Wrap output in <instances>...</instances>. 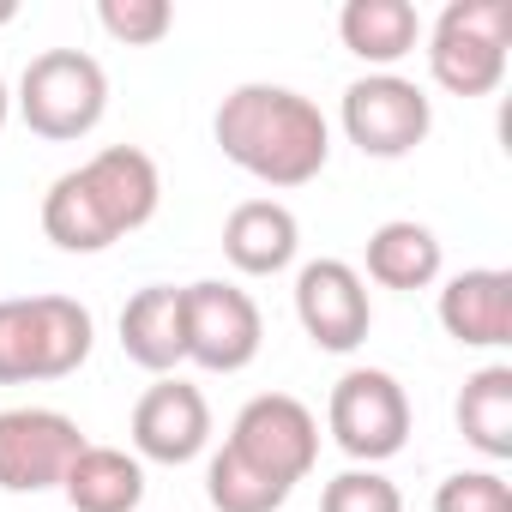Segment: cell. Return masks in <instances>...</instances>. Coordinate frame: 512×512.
<instances>
[{
    "instance_id": "obj_2",
    "label": "cell",
    "mask_w": 512,
    "mask_h": 512,
    "mask_svg": "<svg viewBox=\"0 0 512 512\" xmlns=\"http://www.w3.org/2000/svg\"><path fill=\"white\" fill-rule=\"evenodd\" d=\"M163 205V175L139 145H109L79 169L55 175L43 193V235L61 253H103L121 235L145 229Z\"/></svg>"
},
{
    "instance_id": "obj_16",
    "label": "cell",
    "mask_w": 512,
    "mask_h": 512,
    "mask_svg": "<svg viewBox=\"0 0 512 512\" xmlns=\"http://www.w3.org/2000/svg\"><path fill=\"white\" fill-rule=\"evenodd\" d=\"M338 37H344V49L356 61H368L374 73H392L404 55H416L422 13L410 7V0H344Z\"/></svg>"
},
{
    "instance_id": "obj_22",
    "label": "cell",
    "mask_w": 512,
    "mask_h": 512,
    "mask_svg": "<svg viewBox=\"0 0 512 512\" xmlns=\"http://www.w3.org/2000/svg\"><path fill=\"white\" fill-rule=\"evenodd\" d=\"M434 512H512V482L500 470H458L434 488Z\"/></svg>"
},
{
    "instance_id": "obj_11",
    "label": "cell",
    "mask_w": 512,
    "mask_h": 512,
    "mask_svg": "<svg viewBox=\"0 0 512 512\" xmlns=\"http://www.w3.org/2000/svg\"><path fill=\"white\" fill-rule=\"evenodd\" d=\"M296 320L320 350L350 356L374 326V302H368L362 272L350 260H308L296 272Z\"/></svg>"
},
{
    "instance_id": "obj_15",
    "label": "cell",
    "mask_w": 512,
    "mask_h": 512,
    "mask_svg": "<svg viewBox=\"0 0 512 512\" xmlns=\"http://www.w3.org/2000/svg\"><path fill=\"white\" fill-rule=\"evenodd\" d=\"M121 350L145 374H169L187 362V308L175 284H145L121 308Z\"/></svg>"
},
{
    "instance_id": "obj_14",
    "label": "cell",
    "mask_w": 512,
    "mask_h": 512,
    "mask_svg": "<svg viewBox=\"0 0 512 512\" xmlns=\"http://www.w3.org/2000/svg\"><path fill=\"white\" fill-rule=\"evenodd\" d=\"M440 326H446V338H458L470 350L512 344V272H500V266L458 272L440 290Z\"/></svg>"
},
{
    "instance_id": "obj_18",
    "label": "cell",
    "mask_w": 512,
    "mask_h": 512,
    "mask_svg": "<svg viewBox=\"0 0 512 512\" xmlns=\"http://www.w3.org/2000/svg\"><path fill=\"white\" fill-rule=\"evenodd\" d=\"M368 278L380 290H428L440 278V235L416 217H392L368 235Z\"/></svg>"
},
{
    "instance_id": "obj_20",
    "label": "cell",
    "mask_w": 512,
    "mask_h": 512,
    "mask_svg": "<svg viewBox=\"0 0 512 512\" xmlns=\"http://www.w3.org/2000/svg\"><path fill=\"white\" fill-rule=\"evenodd\" d=\"M97 25L127 49H151L175 31V7L169 0H97Z\"/></svg>"
},
{
    "instance_id": "obj_19",
    "label": "cell",
    "mask_w": 512,
    "mask_h": 512,
    "mask_svg": "<svg viewBox=\"0 0 512 512\" xmlns=\"http://www.w3.org/2000/svg\"><path fill=\"white\" fill-rule=\"evenodd\" d=\"M458 434L482 452V458H512V368L488 362L464 380L458 392Z\"/></svg>"
},
{
    "instance_id": "obj_5",
    "label": "cell",
    "mask_w": 512,
    "mask_h": 512,
    "mask_svg": "<svg viewBox=\"0 0 512 512\" xmlns=\"http://www.w3.org/2000/svg\"><path fill=\"white\" fill-rule=\"evenodd\" d=\"M109 109V73L85 49H43L19 79V121L37 139H85Z\"/></svg>"
},
{
    "instance_id": "obj_3",
    "label": "cell",
    "mask_w": 512,
    "mask_h": 512,
    "mask_svg": "<svg viewBox=\"0 0 512 512\" xmlns=\"http://www.w3.org/2000/svg\"><path fill=\"white\" fill-rule=\"evenodd\" d=\"M91 308L73 296H13L0 302V386L67 380L91 356Z\"/></svg>"
},
{
    "instance_id": "obj_4",
    "label": "cell",
    "mask_w": 512,
    "mask_h": 512,
    "mask_svg": "<svg viewBox=\"0 0 512 512\" xmlns=\"http://www.w3.org/2000/svg\"><path fill=\"white\" fill-rule=\"evenodd\" d=\"M428 37V73L452 97H488L506 79L512 0H446Z\"/></svg>"
},
{
    "instance_id": "obj_23",
    "label": "cell",
    "mask_w": 512,
    "mask_h": 512,
    "mask_svg": "<svg viewBox=\"0 0 512 512\" xmlns=\"http://www.w3.org/2000/svg\"><path fill=\"white\" fill-rule=\"evenodd\" d=\"M7 115H13V97H7V79H0V127H7Z\"/></svg>"
},
{
    "instance_id": "obj_24",
    "label": "cell",
    "mask_w": 512,
    "mask_h": 512,
    "mask_svg": "<svg viewBox=\"0 0 512 512\" xmlns=\"http://www.w3.org/2000/svg\"><path fill=\"white\" fill-rule=\"evenodd\" d=\"M19 19V7H13V0H0V25H13Z\"/></svg>"
},
{
    "instance_id": "obj_6",
    "label": "cell",
    "mask_w": 512,
    "mask_h": 512,
    "mask_svg": "<svg viewBox=\"0 0 512 512\" xmlns=\"http://www.w3.org/2000/svg\"><path fill=\"white\" fill-rule=\"evenodd\" d=\"M223 452H235L247 470H260L266 482H278V488L296 494V482H302V476L314 470V458H320V422H314V410H308L302 398H290V392H260V398H247L241 416L229 422Z\"/></svg>"
},
{
    "instance_id": "obj_10",
    "label": "cell",
    "mask_w": 512,
    "mask_h": 512,
    "mask_svg": "<svg viewBox=\"0 0 512 512\" xmlns=\"http://www.w3.org/2000/svg\"><path fill=\"white\" fill-rule=\"evenodd\" d=\"M91 440L79 434L73 416L43 410V404H19L0 410V488L7 494H43L61 488V476L73 470V458Z\"/></svg>"
},
{
    "instance_id": "obj_1",
    "label": "cell",
    "mask_w": 512,
    "mask_h": 512,
    "mask_svg": "<svg viewBox=\"0 0 512 512\" xmlns=\"http://www.w3.org/2000/svg\"><path fill=\"white\" fill-rule=\"evenodd\" d=\"M217 151L266 187H308L332 157V127L290 85H235L211 115Z\"/></svg>"
},
{
    "instance_id": "obj_21",
    "label": "cell",
    "mask_w": 512,
    "mask_h": 512,
    "mask_svg": "<svg viewBox=\"0 0 512 512\" xmlns=\"http://www.w3.org/2000/svg\"><path fill=\"white\" fill-rule=\"evenodd\" d=\"M320 512H404V494H398L392 476L356 464V470H338L320 488Z\"/></svg>"
},
{
    "instance_id": "obj_7",
    "label": "cell",
    "mask_w": 512,
    "mask_h": 512,
    "mask_svg": "<svg viewBox=\"0 0 512 512\" xmlns=\"http://www.w3.org/2000/svg\"><path fill=\"white\" fill-rule=\"evenodd\" d=\"M326 428L338 440V452H350L356 464H386L404 452L410 440V392L386 374V368H350L332 386L326 404Z\"/></svg>"
},
{
    "instance_id": "obj_12",
    "label": "cell",
    "mask_w": 512,
    "mask_h": 512,
    "mask_svg": "<svg viewBox=\"0 0 512 512\" xmlns=\"http://www.w3.org/2000/svg\"><path fill=\"white\" fill-rule=\"evenodd\" d=\"M211 446V404L187 380H157L133 404V452L151 464H187Z\"/></svg>"
},
{
    "instance_id": "obj_13",
    "label": "cell",
    "mask_w": 512,
    "mask_h": 512,
    "mask_svg": "<svg viewBox=\"0 0 512 512\" xmlns=\"http://www.w3.org/2000/svg\"><path fill=\"white\" fill-rule=\"evenodd\" d=\"M302 247V223L284 199H241L223 217V260L241 278H278Z\"/></svg>"
},
{
    "instance_id": "obj_8",
    "label": "cell",
    "mask_w": 512,
    "mask_h": 512,
    "mask_svg": "<svg viewBox=\"0 0 512 512\" xmlns=\"http://www.w3.org/2000/svg\"><path fill=\"white\" fill-rule=\"evenodd\" d=\"M338 121H344V133H350V145H356L362 157L392 163V157H410V151L428 139L434 103H428V91H422L416 79H404V73H368V79H356V85L344 91Z\"/></svg>"
},
{
    "instance_id": "obj_17",
    "label": "cell",
    "mask_w": 512,
    "mask_h": 512,
    "mask_svg": "<svg viewBox=\"0 0 512 512\" xmlns=\"http://www.w3.org/2000/svg\"><path fill=\"white\" fill-rule=\"evenodd\" d=\"M61 494L73 512H139L145 500V464L121 446H85L73 470L61 476Z\"/></svg>"
},
{
    "instance_id": "obj_9",
    "label": "cell",
    "mask_w": 512,
    "mask_h": 512,
    "mask_svg": "<svg viewBox=\"0 0 512 512\" xmlns=\"http://www.w3.org/2000/svg\"><path fill=\"white\" fill-rule=\"evenodd\" d=\"M187 308V362H199L205 374H241L266 344V320L241 284L223 278H199L181 290Z\"/></svg>"
}]
</instances>
